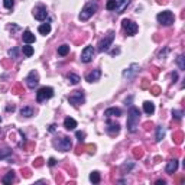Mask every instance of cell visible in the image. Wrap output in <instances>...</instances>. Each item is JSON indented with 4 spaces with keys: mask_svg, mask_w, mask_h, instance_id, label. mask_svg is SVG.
<instances>
[{
    "mask_svg": "<svg viewBox=\"0 0 185 185\" xmlns=\"http://www.w3.org/2000/svg\"><path fill=\"white\" fill-rule=\"evenodd\" d=\"M133 155H135V158H142L143 156V151H142V148H135L133 149Z\"/></svg>",
    "mask_w": 185,
    "mask_h": 185,
    "instance_id": "32",
    "label": "cell"
},
{
    "mask_svg": "<svg viewBox=\"0 0 185 185\" xmlns=\"http://www.w3.org/2000/svg\"><path fill=\"white\" fill-rule=\"evenodd\" d=\"M106 126H107L106 130H107V133H109L110 136H116V135L120 132V124L116 123V121H113V120H107Z\"/></svg>",
    "mask_w": 185,
    "mask_h": 185,
    "instance_id": "11",
    "label": "cell"
},
{
    "mask_svg": "<svg viewBox=\"0 0 185 185\" xmlns=\"http://www.w3.org/2000/svg\"><path fill=\"white\" fill-rule=\"evenodd\" d=\"M64 127L67 130H74L77 127V121L74 120L73 117H65L64 120Z\"/></svg>",
    "mask_w": 185,
    "mask_h": 185,
    "instance_id": "17",
    "label": "cell"
},
{
    "mask_svg": "<svg viewBox=\"0 0 185 185\" xmlns=\"http://www.w3.org/2000/svg\"><path fill=\"white\" fill-rule=\"evenodd\" d=\"M165 136V127L163 126H159L158 129H156V137H155V140L156 142H161L162 139Z\"/></svg>",
    "mask_w": 185,
    "mask_h": 185,
    "instance_id": "22",
    "label": "cell"
},
{
    "mask_svg": "<svg viewBox=\"0 0 185 185\" xmlns=\"http://www.w3.org/2000/svg\"><path fill=\"white\" fill-rule=\"evenodd\" d=\"M97 7H98L97 1H90V3H87V4L82 7V10H81V13H80V20L81 22L88 20L90 17L97 12Z\"/></svg>",
    "mask_w": 185,
    "mask_h": 185,
    "instance_id": "2",
    "label": "cell"
},
{
    "mask_svg": "<svg viewBox=\"0 0 185 185\" xmlns=\"http://www.w3.org/2000/svg\"><path fill=\"white\" fill-rule=\"evenodd\" d=\"M143 110H145L146 114H153L155 113V104L152 101H145L143 103Z\"/></svg>",
    "mask_w": 185,
    "mask_h": 185,
    "instance_id": "20",
    "label": "cell"
},
{
    "mask_svg": "<svg viewBox=\"0 0 185 185\" xmlns=\"http://www.w3.org/2000/svg\"><path fill=\"white\" fill-rule=\"evenodd\" d=\"M54 146H55L58 151L61 152H68L71 148H73V143H71V139L70 137H59V139H55L54 140Z\"/></svg>",
    "mask_w": 185,
    "mask_h": 185,
    "instance_id": "3",
    "label": "cell"
},
{
    "mask_svg": "<svg viewBox=\"0 0 185 185\" xmlns=\"http://www.w3.org/2000/svg\"><path fill=\"white\" fill-rule=\"evenodd\" d=\"M184 59H185V58L182 55H179V56H178V59H177V64H178V67H179V70H181V71H185Z\"/></svg>",
    "mask_w": 185,
    "mask_h": 185,
    "instance_id": "31",
    "label": "cell"
},
{
    "mask_svg": "<svg viewBox=\"0 0 185 185\" xmlns=\"http://www.w3.org/2000/svg\"><path fill=\"white\" fill-rule=\"evenodd\" d=\"M116 6H117V0H109L107 4H106V9L107 10H114Z\"/></svg>",
    "mask_w": 185,
    "mask_h": 185,
    "instance_id": "30",
    "label": "cell"
},
{
    "mask_svg": "<svg viewBox=\"0 0 185 185\" xmlns=\"http://www.w3.org/2000/svg\"><path fill=\"white\" fill-rule=\"evenodd\" d=\"M129 4H130V0H119V1H117V6H116L114 10H116L119 15H121V13L126 10V7H127Z\"/></svg>",
    "mask_w": 185,
    "mask_h": 185,
    "instance_id": "14",
    "label": "cell"
},
{
    "mask_svg": "<svg viewBox=\"0 0 185 185\" xmlns=\"http://www.w3.org/2000/svg\"><path fill=\"white\" fill-rule=\"evenodd\" d=\"M84 100H85V97H84V93H82V91H74L71 96H68V101L73 106H75V107L82 104Z\"/></svg>",
    "mask_w": 185,
    "mask_h": 185,
    "instance_id": "7",
    "label": "cell"
},
{
    "mask_svg": "<svg viewBox=\"0 0 185 185\" xmlns=\"http://www.w3.org/2000/svg\"><path fill=\"white\" fill-rule=\"evenodd\" d=\"M132 168H133V163H130V165H123V166H121V171L124 172L126 169H132Z\"/></svg>",
    "mask_w": 185,
    "mask_h": 185,
    "instance_id": "41",
    "label": "cell"
},
{
    "mask_svg": "<svg viewBox=\"0 0 185 185\" xmlns=\"http://www.w3.org/2000/svg\"><path fill=\"white\" fill-rule=\"evenodd\" d=\"M0 121H1V117H0Z\"/></svg>",
    "mask_w": 185,
    "mask_h": 185,
    "instance_id": "48",
    "label": "cell"
},
{
    "mask_svg": "<svg viewBox=\"0 0 185 185\" xmlns=\"http://www.w3.org/2000/svg\"><path fill=\"white\" fill-rule=\"evenodd\" d=\"M26 84L29 88H35L38 84H39V74L38 71H31L29 75L26 77Z\"/></svg>",
    "mask_w": 185,
    "mask_h": 185,
    "instance_id": "10",
    "label": "cell"
},
{
    "mask_svg": "<svg viewBox=\"0 0 185 185\" xmlns=\"http://www.w3.org/2000/svg\"><path fill=\"white\" fill-rule=\"evenodd\" d=\"M10 155H12V149H7V148L6 149H1L0 151V159H6Z\"/></svg>",
    "mask_w": 185,
    "mask_h": 185,
    "instance_id": "28",
    "label": "cell"
},
{
    "mask_svg": "<svg viewBox=\"0 0 185 185\" xmlns=\"http://www.w3.org/2000/svg\"><path fill=\"white\" fill-rule=\"evenodd\" d=\"M13 181H15V172H13V171L7 172V174L3 177V179H1V182H3V184H12Z\"/></svg>",
    "mask_w": 185,
    "mask_h": 185,
    "instance_id": "21",
    "label": "cell"
},
{
    "mask_svg": "<svg viewBox=\"0 0 185 185\" xmlns=\"http://www.w3.org/2000/svg\"><path fill=\"white\" fill-rule=\"evenodd\" d=\"M156 19H158V22L161 25H163V26H171V25L174 23V15H172V12H169V10H165V12H161L158 16H156Z\"/></svg>",
    "mask_w": 185,
    "mask_h": 185,
    "instance_id": "5",
    "label": "cell"
},
{
    "mask_svg": "<svg viewBox=\"0 0 185 185\" xmlns=\"http://www.w3.org/2000/svg\"><path fill=\"white\" fill-rule=\"evenodd\" d=\"M93 56H94V48L93 46H85L81 52V61L84 64H88L93 61Z\"/></svg>",
    "mask_w": 185,
    "mask_h": 185,
    "instance_id": "9",
    "label": "cell"
},
{
    "mask_svg": "<svg viewBox=\"0 0 185 185\" xmlns=\"http://www.w3.org/2000/svg\"><path fill=\"white\" fill-rule=\"evenodd\" d=\"M182 137H184V135L181 133V132H178V133H175V136H174V139H175V142H177L178 145L182 142Z\"/></svg>",
    "mask_w": 185,
    "mask_h": 185,
    "instance_id": "35",
    "label": "cell"
},
{
    "mask_svg": "<svg viewBox=\"0 0 185 185\" xmlns=\"http://www.w3.org/2000/svg\"><path fill=\"white\" fill-rule=\"evenodd\" d=\"M148 84H149V82H148V80H143V82H142V87H143V88H146V87H148Z\"/></svg>",
    "mask_w": 185,
    "mask_h": 185,
    "instance_id": "43",
    "label": "cell"
},
{
    "mask_svg": "<svg viewBox=\"0 0 185 185\" xmlns=\"http://www.w3.org/2000/svg\"><path fill=\"white\" fill-rule=\"evenodd\" d=\"M113 40H114V32L110 31V32L104 36V39L100 40V43H98V51H100V52H106V51H109V48L112 46Z\"/></svg>",
    "mask_w": 185,
    "mask_h": 185,
    "instance_id": "4",
    "label": "cell"
},
{
    "mask_svg": "<svg viewBox=\"0 0 185 185\" xmlns=\"http://www.w3.org/2000/svg\"><path fill=\"white\" fill-rule=\"evenodd\" d=\"M159 93H161V88H159V87H152V94L153 96H158Z\"/></svg>",
    "mask_w": 185,
    "mask_h": 185,
    "instance_id": "39",
    "label": "cell"
},
{
    "mask_svg": "<svg viewBox=\"0 0 185 185\" xmlns=\"http://www.w3.org/2000/svg\"><path fill=\"white\" fill-rule=\"evenodd\" d=\"M156 184L158 185H165V181H163V179H159V181H156Z\"/></svg>",
    "mask_w": 185,
    "mask_h": 185,
    "instance_id": "45",
    "label": "cell"
},
{
    "mask_svg": "<svg viewBox=\"0 0 185 185\" xmlns=\"http://www.w3.org/2000/svg\"><path fill=\"white\" fill-rule=\"evenodd\" d=\"M55 124H52V126H49V132H54V130H55Z\"/></svg>",
    "mask_w": 185,
    "mask_h": 185,
    "instance_id": "46",
    "label": "cell"
},
{
    "mask_svg": "<svg viewBox=\"0 0 185 185\" xmlns=\"http://www.w3.org/2000/svg\"><path fill=\"white\" fill-rule=\"evenodd\" d=\"M38 31H39L40 35H48V33L51 32V25H49V23L40 25L39 28H38Z\"/></svg>",
    "mask_w": 185,
    "mask_h": 185,
    "instance_id": "23",
    "label": "cell"
},
{
    "mask_svg": "<svg viewBox=\"0 0 185 185\" xmlns=\"http://www.w3.org/2000/svg\"><path fill=\"white\" fill-rule=\"evenodd\" d=\"M172 117L175 120H181L182 119V112H178V110H172Z\"/></svg>",
    "mask_w": 185,
    "mask_h": 185,
    "instance_id": "34",
    "label": "cell"
},
{
    "mask_svg": "<svg viewBox=\"0 0 185 185\" xmlns=\"http://www.w3.org/2000/svg\"><path fill=\"white\" fill-rule=\"evenodd\" d=\"M42 163H43V159H42V158H38L36 161L33 162V165H35L36 168H39V166H42Z\"/></svg>",
    "mask_w": 185,
    "mask_h": 185,
    "instance_id": "38",
    "label": "cell"
},
{
    "mask_svg": "<svg viewBox=\"0 0 185 185\" xmlns=\"http://www.w3.org/2000/svg\"><path fill=\"white\" fill-rule=\"evenodd\" d=\"M33 16H35V19H38V20H45V19H46V16H48L46 7H45L43 4L36 6V7H35V10H33Z\"/></svg>",
    "mask_w": 185,
    "mask_h": 185,
    "instance_id": "12",
    "label": "cell"
},
{
    "mask_svg": "<svg viewBox=\"0 0 185 185\" xmlns=\"http://www.w3.org/2000/svg\"><path fill=\"white\" fill-rule=\"evenodd\" d=\"M52 96H54V88H51V87H42V88H39L38 93H36V101H38V103H42V101L51 98Z\"/></svg>",
    "mask_w": 185,
    "mask_h": 185,
    "instance_id": "6",
    "label": "cell"
},
{
    "mask_svg": "<svg viewBox=\"0 0 185 185\" xmlns=\"http://www.w3.org/2000/svg\"><path fill=\"white\" fill-rule=\"evenodd\" d=\"M177 169H178V161L177 159H171L168 162V165H166V172L169 175H172L174 172H177Z\"/></svg>",
    "mask_w": 185,
    "mask_h": 185,
    "instance_id": "16",
    "label": "cell"
},
{
    "mask_svg": "<svg viewBox=\"0 0 185 185\" xmlns=\"http://www.w3.org/2000/svg\"><path fill=\"white\" fill-rule=\"evenodd\" d=\"M100 77H101V70H93L91 73H88L85 75V80L88 81V82H94V81H98L100 80Z\"/></svg>",
    "mask_w": 185,
    "mask_h": 185,
    "instance_id": "13",
    "label": "cell"
},
{
    "mask_svg": "<svg viewBox=\"0 0 185 185\" xmlns=\"http://www.w3.org/2000/svg\"><path fill=\"white\" fill-rule=\"evenodd\" d=\"M22 38H23L25 43H32V42H35V35H33L31 31H25Z\"/></svg>",
    "mask_w": 185,
    "mask_h": 185,
    "instance_id": "19",
    "label": "cell"
},
{
    "mask_svg": "<svg viewBox=\"0 0 185 185\" xmlns=\"http://www.w3.org/2000/svg\"><path fill=\"white\" fill-rule=\"evenodd\" d=\"M70 54V45H61V46H58V55L61 56H65Z\"/></svg>",
    "mask_w": 185,
    "mask_h": 185,
    "instance_id": "24",
    "label": "cell"
},
{
    "mask_svg": "<svg viewBox=\"0 0 185 185\" xmlns=\"http://www.w3.org/2000/svg\"><path fill=\"white\" fill-rule=\"evenodd\" d=\"M87 149H88V152H90V153H93V152H94V146H91V145H90V146H87Z\"/></svg>",
    "mask_w": 185,
    "mask_h": 185,
    "instance_id": "42",
    "label": "cell"
},
{
    "mask_svg": "<svg viewBox=\"0 0 185 185\" xmlns=\"http://www.w3.org/2000/svg\"><path fill=\"white\" fill-rule=\"evenodd\" d=\"M17 52H19L17 48L10 49V51H9V56H10V58H17Z\"/></svg>",
    "mask_w": 185,
    "mask_h": 185,
    "instance_id": "36",
    "label": "cell"
},
{
    "mask_svg": "<svg viewBox=\"0 0 185 185\" xmlns=\"http://www.w3.org/2000/svg\"><path fill=\"white\" fill-rule=\"evenodd\" d=\"M22 51H23V54L26 56H32L33 55V48H32V46H29V43H28V45H25L23 48H22Z\"/></svg>",
    "mask_w": 185,
    "mask_h": 185,
    "instance_id": "29",
    "label": "cell"
},
{
    "mask_svg": "<svg viewBox=\"0 0 185 185\" xmlns=\"http://www.w3.org/2000/svg\"><path fill=\"white\" fill-rule=\"evenodd\" d=\"M75 136H77V139H78L80 142H82V140L85 139V133H84V132H77V133H75Z\"/></svg>",
    "mask_w": 185,
    "mask_h": 185,
    "instance_id": "37",
    "label": "cell"
},
{
    "mask_svg": "<svg viewBox=\"0 0 185 185\" xmlns=\"http://www.w3.org/2000/svg\"><path fill=\"white\" fill-rule=\"evenodd\" d=\"M6 110H7V112H13V110H15V106H7Z\"/></svg>",
    "mask_w": 185,
    "mask_h": 185,
    "instance_id": "44",
    "label": "cell"
},
{
    "mask_svg": "<svg viewBox=\"0 0 185 185\" xmlns=\"http://www.w3.org/2000/svg\"><path fill=\"white\" fill-rule=\"evenodd\" d=\"M137 70H139V65H137V64H132L129 70H126V71L123 73V77H127V78H130V77H133V75L137 73Z\"/></svg>",
    "mask_w": 185,
    "mask_h": 185,
    "instance_id": "18",
    "label": "cell"
},
{
    "mask_svg": "<svg viewBox=\"0 0 185 185\" xmlns=\"http://www.w3.org/2000/svg\"><path fill=\"white\" fill-rule=\"evenodd\" d=\"M121 26H123V29L126 31V33H127V35H130V36H132V35H135V33L137 32V29H139V28H137V25L135 23L133 20H129V19H124V20L121 22Z\"/></svg>",
    "mask_w": 185,
    "mask_h": 185,
    "instance_id": "8",
    "label": "cell"
},
{
    "mask_svg": "<svg viewBox=\"0 0 185 185\" xmlns=\"http://www.w3.org/2000/svg\"><path fill=\"white\" fill-rule=\"evenodd\" d=\"M104 116L106 117H119V116H121V110L117 107H110L104 112Z\"/></svg>",
    "mask_w": 185,
    "mask_h": 185,
    "instance_id": "15",
    "label": "cell"
},
{
    "mask_svg": "<svg viewBox=\"0 0 185 185\" xmlns=\"http://www.w3.org/2000/svg\"><path fill=\"white\" fill-rule=\"evenodd\" d=\"M48 165H49V166H55V165H56V161H55V159H54V158H49Z\"/></svg>",
    "mask_w": 185,
    "mask_h": 185,
    "instance_id": "40",
    "label": "cell"
},
{
    "mask_svg": "<svg viewBox=\"0 0 185 185\" xmlns=\"http://www.w3.org/2000/svg\"><path fill=\"white\" fill-rule=\"evenodd\" d=\"M3 4H4V7L6 9H13V6H15V0H3Z\"/></svg>",
    "mask_w": 185,
    "mask_h": 185,
    "instance_id": "33",
    "label": "cell"
},
{
    "mask_svg": "<svg viewBox=\"0 0 185 185\" xmlns=\"http://www.w3.org/2000/svg\"><path fill=\"white\" fill-rule=\"evenodd\" d=\"M158 3H163V4H165V3H166V0H158Z\"/></svg>",
    "mask_w": 185,
    "mask_h": 185,
    "instance_id": "47",
    "label": "cell"
},
{
    "mask_svg": "<svg viewBox=\"0 0 185 185\" xmlns=\"http://www.w3.org/2000/svg\"><path fill=\"white\" fill-rule=\"evenodd\" d=\"M90 181H91L93 184H98V182H100V172L93 171V172L90 174Z\"/></svg>",
    "mask_w": 185,
    "mask_h": 185,
    "instance_id": "26",
    "label": "cell"
},
{
    "mask_svg": "<svg viewBox=\"0 0 185 185\" xmlns=\"http://www.w3.org/2000/svg\"><path fill=\"white\" fill-rule=\"evenodd\" d=\"M20 116H23V117H32L33 109L32 107H23V109L20 110Z\"/></svg>",
    "mask_w": 185,
    "mask_h": 185,
    "instance_id": "25",
    "label": "cell"
},
{
    "mask_svg": "<svg viewBox=\"0 0 185 185\" xmlns=\"http://www.w3.org/2000/svg\"><path fill=\"white\" fill-rule=\"evenodd\" d=\"M139 119H140V112L137 107H130L129 114H127V130L130 133H135L139 126Z\"/></svg>",
    "mask_w": 185,
    "mask_h": 185,
    "instance_id": "1",
    "label": "cell"
},
{
    "mask_svg": "<svg viewBox=\"0 0 185 185\" xmlns=\"http://www.w3.org/2000/svg\"><path fill=\"white\" fill-rule=\"evenodd\" d=\"M67 80L70 81L71 84H78V82H80V77L75 75V74H68V75H67Z\"/></svg>",
    "mask_w": 185,
    "mask_h": 185,
    "instance_id": "27",
    "label": "cell"
}]
</instances>
